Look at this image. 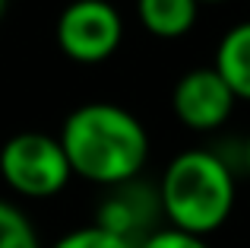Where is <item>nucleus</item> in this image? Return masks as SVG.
I'll list each match as a JSON object with an SVG mask.
<instances>
[{
    "instance_id": "1",
    "label": "nucleus",
    "mask_w": 250,
    "mask_h": 248,
    "mask_svg": "<svg viewBox=\"0 0 250 248\" xmlns=\"http://www.w3.org/2000/svg\"><path fill=\"white\" fill-rule=\"evenodd\" d=\"M73 175L117 188L140 178L149 159V134L133 112L114 102H85L63 118L57 134Z\"/></svg>"
},
{
    "instance_id": "6",
    "label": "nucleus",
    "mask_w": 250,
    "mask_h": 248,
    "mask_svg": "<svg viewBox=\"0 0 250 248\" xmlns=\"http://www.w3.org/2000/svg\"><path fill=\"white\" fill-rule=\"evenodd\" d=\"M162 217L159 188H149L146 181L133 178L127 185L108 188V198L98 204L95 226L140 245L146 236L155 232V220Z\"/></svg>"
},
{
    "instance_id": "5",
    "label": "nucleus",
    "mask_w": 250,
    "mask_h": 248,
    "mask_svg": "<svg viewBox=\"0 0 250 248\" xmlns=\"http://www.w3.org/2000/svg\"><path fill=\"white\" fill-rule=\"evenodd\" d=\"M234 102H238L234 93L215 74V67L187 70L174 83V93H171V108H174L177 121L190 130H200V134L219 130L222 124L231 118Z\"/></svg>"
},
{
    "instance_id": "2",
    "label": "nucleus",
    "mask_w": 250,
    "mask_h": 248,
    "mask_svg": "<svg viewBox=\"0 0 250 248\" xmlns=\"http://www.w3.org/2000/svg\"><path fill=\"white\" fill-rule=\"evenodd\" d=\"M234 194L238 188L228 159L203 147L177 153L159 181V204L168 226L200 239L228 223Z\"/></svg>"
},
{
    "instance_id": "12",
    "label": "nucleus",
    "mask_w": 250,
    "mask_h": 248,
    "mask_svg": "<svg viewBox=\"0 0 250 248\" xmlns=\"http://www.w3.org/2000/svg\"><path fill=\"white\" fill-rule=\"evenodd\" d=\"M241 162H244V169H247V175H250V137L244 140V147H241Z\"/></svg>"
},
{
    "instance_id": "14",
    "label": "nucleus",
    "mask_w": 250,
    "mask_h": 248,
    "mask_svg": "<svg viewBox=\"0 0 250 248\" xmlns=\"http://www.w3.org/2000/svg\"><path fill=\"white\" fill-rule=\"evenodd\" d=\"M3 10H6V0H0V19H3Z\"/></svg>"
},
{
    "instance_id": "7",
    "label": "nucleus",
    "mask_w": 250,
    "mask_h": 248,
    "mask_svg": "<svg viewBox=\"0 0 250 248\" xmlns=\"http://www.w3.org/2000/svg\"><path fill=\"white\" fill-rule=\"evenodd\" d=\"M215 74L228 83L234 99L250 102V19L231 25L215 45Z\"/></svg>"
},
{
    "instance_id": "13",
    "label": "nucleus",
    "mask_w": 250,
    "mask_h": 248,
    "mask_svg": "<svg viewBox=\"0 0 250 248\" xmlns=\"http://www.w3.org/2000/svg\"><path fill=\"white\" fill-rule=\"evenodd\" d=\"M196 3H225V0H196Z\"/></svg>"
},
{
    "instance_id": "9",
    "label": "nucleus",
    "mask_w": 250,
    "mask_h": 248,
    "mask_svg": "<svg viewBox=\"0 0 250 248\" xmlns=\"http://www.w3.org/2000/svg\"><path fill=\"white\" fill-rule=\"evenodd\" d=\"M0 248H42L35 226L10 200H0Z\"/></svg>"
},
{
    "instance_id": "3",
    "label": "nucleus",
    "mask_w": 250,
    "mask_h": 248,
    "mask_svg": "<svg viewBox=\"0 0 250 248\" xmlns=\"http://www.w3.org/2000/svg\"><path fill=\"white\" fill-rule=\"evenodd\" d=\"M0 178L22 198L44 200L67 188L73 169L57 137L42 130H22L0 147Z\"/></svg>"
},
{
    "instance_id": "8",
    "label": "nucleus",
    "mask_w": 250,
    "mask_h": 248,
    "mask_svg": "<svg viewBox=\"0 0 250 248\" xmlns=\"http://www.w3.org/2000/svg\"><path fill=\"white\" fill-rule=\"evenodd\" d=\"M136 16L143 29L155 38H184L196 25V0H136Z\"/></svg>"
},
{
    "instance_id": "10",
    "label": "nucleus",
    "mask_w": 250,
    "mask_h": 248,
    "mask_svg": "<svg viewBox=\"0 0 250 248\" xmlns=\"http://www.w3.org/2000/svg\"><path fill=\"white\" fill-rule=\"evenodd\" d=\"M51 248H136V245L92 223V226H83V229H73L67 236H61Z\"/></svg>"
},
{
    "instance_id": "11",
    "label": "nucleus",
    "mask_w": 250,
    "mask_h": 248,
    "mask_svg": "<svg viewBox=\"0 0 250 248\" xmlns=\"http://www.w3.org/2000/svg\"><path fill=\"white\" fill-rule=\"evenodd\" d=\"M136 248H209V242L200 236H190V232L165 226V229H155L152 236H146Z\"/></svg>"
},
{
    "instance_id": "4",
    "label": "nucleus",
    "mask_w": 250,
    "mask_h": 248,
    "mask_svg": "<svg viewBox=\"0 0 250 248\" xmlns=\"http://www.w3.org/2000/svg\"><path fill=\"white\" fill-rule=\"evenodd\" d=\"M54 38L76 64H102L121 48L124 19L108 0H73L57 16Z\"/></svg>"
}]
</instances>
